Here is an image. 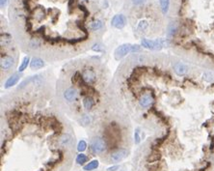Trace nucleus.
Returning a JSON list of instances; mask_svg holds the SVG:
<instances>
[{
    "label": "nucleus",
    "mask_w": 214,
    "mask_h": 171,
    "mask_svg": "<svg viewBox=\"0 0 214 171\" xmlns=\"http://www.w3.org/2000/svg\"><path fill=\"white\" fill-rule=\"evenodd\" d=\"M55 81L48 70L1 96L0 171L72 170L76 135L58 103Z\"/></svg>",
    "instance_id": "1"
},
{
    "label": "nucleus",
    "mask_w": 214,
    "mask_h": 171,
    "mask_svg": "<svg viewBox=\"0 0 214 171\" xmlns=\"http://www.w3.org/2000/svg\"><path fill=\"white\" fill-rule=\"evenodd\" d=\"M95 0H15L14 37L28 56L56 63L83 55L100 40Z\"/></svg>",
    "instance_id": "2"
},
{
    "label": "nucleus",
    "mask_w": 214,
    "mask_h": 171,
    "mask_svg": "<svg viewBox=\"0 0 214 171\" xmlns=\"http://www.w3.org/2000/svg\"><path fill=\"white\" fill-rule=\"evenodd\" d=\"M55 94L66 115L84 129L118 102L110 70L95 55L66 61L55 81Z\"/></svg>",
    "instance_id": "3"
},
{
    "label": "nucleus",
    "mask_w": 214,
    "mask_h": 171,
    "mask_svg": "<svg viewBox=\"0 0 214 171\" xmlns=\"http://www.w3.org/2000/svg\"><path fill=\"white\" fill-rule=\"evenodd\" d=\"M85 130L91 153L105 165L127 159L135 144L133 123L119 99L114 106Z\"/></svg>",
    "instance_id": "4"
},
{
    "label": "nucleus",
    "mask_w": 214,
    "mask_h": 171,
    "mask_svg": "<svg viewBox=\"0 0 214 171\" xmlns=\"http://www.w3.org/2000/svg\"><path fill=\"white\" fill-rule=\"evenodd\" d=\"M1 55H0V73L1 84L15 73L19 61V46L14 35L5 29L1 30Z\"/></svg>",
    "instance_id": "5"
},
{
    "label": "nucleus",
    "mask_w": 214,
    "mask_h": 171,
    "mask_svg": "<svg viewBox=\"0 0 214 171\" xmlns=\"http://www.w3.org/2000/svg\"><path fill=\"white\" fill-rule=\"evenodd\" d=\"M142 48H140L139 46L137 45H123L119 46L118 48L115 50V59L118 60V61H121L123 60V58H126L127 55H129L130 53H133V52H140L142 51Z\"/></svg>",
    "instance_id": "6"
},
{
    "label": "nucleus",
    "mask_w": 214,
    "mask_h": 171,
    "mask_svg": "<svg viewBox=\"0 0 214 171\" xmlns=\"http://www.w3.org/2000/svg\"><path fill=\"white\" fill-rule=\"evenodd\" d=\"M111 23L115 28L122 29L126 24V18L123 15H114V18H112Z\"/></svg>",
    "instance_id": "7"
},
{
    "label": "nucleus",
    "mask_w": 214,
    "mask_h": 171,
    "mask_svg": "<svg viewBox=\"0 0 214 171\" xmlns=\"http://www.w3.org/2000/svg\"><path fill=\"white\" fill-rule=\"evenodd\" d=\"M45 60L42 59L40 57H32V60H31L30 63V67L34 71H37V70H41L42 68L45 67Z\"/></svg>",
    "instance_id": "8"
},
{
    "label": "nucleus",
    "mask_w": 214,
    "mask_h": 171,
    "mask_svg": "<svg viewBox=\"0 0 214 171\" xmlns=\"http://www.w3.org/2000/svg\"><path fill=\"white\" fill-rule=\"evenodd\" d=\"M19 77H20V75H18V73H13L9 79H8L6 80V82H5V86H4V88L5 89H8V88H11V87H13L14 85H15L18 83V81L19 80Z\"/></svg>",
    "instance_id": "9"
},
{
    "label": "nucleus",
    "mask_w": 214,
    "mask_h": 171,
    "mask_svg": "<svg viewBox=\"0 0 214 171\" xmlns=\"http://www.w3.org/2000/svg\"><path fill=\"white\" fill-rule=\"evenodd\" d=\"M160 3V8L163 14H167L169 11V6H170V0H159Z\"/></svg>",
    "instance_id": "10"
},
{
    "label": "nucleus",
    "mask_w": 214,
    "mask_h": 171,
    "mask_svg": "<svg viewBox=\"0 0 214 171\" xmlns=\"http://www.w3.org/2000/svg\"><path fill=\"white\" fill-rule=\"evenodd\" d=\"M99 167V161L96 160V161H92L90 162L88 165L86 166H84V170L85 171H92V170H94V169H96Z\"/></svg>",
    "instance_id": "11"
},
{
    "label": "nucleus",
    "mask_w": 214,
    "mask_h": 171,
    "mask_svg": "<svg viewBox=\"0 0 214 171\" xmlns=\"http://www.w3.org/2000/svg\"><path fill=\"white\" fill-rule=\"evenodd\" d=\"M89 160V158H88V156H86V155H84V154H80V155H78V156L76 157V162L78 164H85V162H86L87 161Z\"/></svg>",
    "instance_id": "12"
},
{
    "label": "nucleus",
    "mask_w": 214,
    "mask_h": 171,
    "mask_svg": "<svg viewBox=\"0 0 214 171\" xmlns=\"http://www.w3.org/2000/svg\"><path fill=\"white\" fill-rule=\"evenodd\" d=\"M29 60H30V58H29V56L27 55L24 59H23V62L21 63V65L19 66V72H22V71H24V70L27 68V65H28V62H29Z\"/></svg>",
    "instance_id": "13"
},
{
    "label": "nucleus",
    "mask_w": 214,
    "mask_h": 171,
    "mask_svg": "<svg viewBox=\"0 0 214 171\" xmlns=\"http://www.w3.org/2000/svg\"><path fill=\"white\" fill-rule=\"evenodd\" d=\"M86 147H87L86 141H85V140H81V141L79 142V144L77 145V150H78V151H84V150L87 149Z\"/></svg>",
    "instance_id": "14"
},
{
    "label": "nucleus",
    "mask_w": 214,
    "mask_h": 171,
    "mask_svg": "<svg viewBox=\"0 0 214 171\" xmlns=\"http://www.w3.org/2000/svg\"><path fill=\"white\" fill-rule=\"evenodd\" d=\"M6 3H7V0H1V8H4L6 6Z\"/></svg>",
    "instance_id": "15"
}]
</instances>
